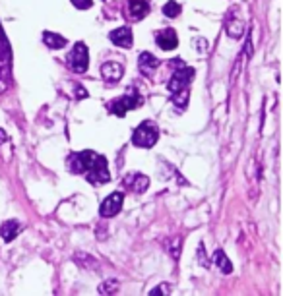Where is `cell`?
I'll list each match as a JSON object with an SVG mask.
<instances>
[{"mask_svg":"<svg viewBox=\"0 0 283 296\" xmlns=\"http://www.w3.org/2000/svg\"><path fill=\"white\" fill-rule=\"evenodd\" d=\"M138 66H140V72L144 74V76H153L157 72V68H159V60H157L151 52H142L140 58H138Z\"/></svg>","mask_w":283,"mask_h":296,"instance_id":"8fae6325","label":"cell"},{"mask_svg":"<svg viewBox=\"0 0 283 296\" xmlns=\"http://www.w3.org/2000/svg\"><path fill=\"white\" fill-rule=\"evenodd\" d=\"M43 43H45L49 48H53V50H59V48L66 47V43H68V41L62 37V35H59V33L45 31V33H43Z\"/></svg>","mask_w":283,"mask_h":296,"instance_id":"9a60e30c","label":"cell"},{"mask_svg":"<svg viewBox=\"0 0 283 296\" xmlns=\"http://www.w3.org/2000/svg\"><path fill=\"white\" fill-rule=\"evenodd\" d=\"M163 14H165L167 18H176V16L181 14V4H178V2H175V0L167 2L165 6H163Z\"/></svg>","mask_w":283,"mask_h":296,"instance_id":"d6986e66","label":"cell"},{"mask_svg":"<svg viewBox=\"0 0 283 296\" xmlns=\"http://www.w3.org/2000/svg\"><path fill=\"white\" fill-rule=\"evenodd\" d=\"M86 178H88L91 184H105V182L111 180L107 159H105L103 155H97V159H95V163L91 165V169L86 172Z\"/></svg>","mask_w":283,"mask_h":296,"instance_id":"5b68a950","label":"cell"},{"mask_svg":"<svg viewBox=\"0 0 283 296\" xmlns=\"http://www.w3.org/2000/svg\"><path fill=\"white\" fill-rule=\"evenodd\" d=\"M157 140H159V130H157V126L151 120L142 122L134 130V134H132V144L136 145V147L149 149V147H153L157 144Z\"/></svg>","mask_w":283,"mask_h":296,"instance_id":"6da1fadb","label":"cell"},{"mask_svg":"<svg viewBox=\"0 0 283 296\" xmlns=\"http://www.w3.org/2000/svg\"><path fill=\"white\" fill-rule=\"evenodd\" d=\"M86 97H88V91L84 87L76 86V99H86Z\"/></svg>","mask_w":283,"mask_h":296,"instance_id":"44dd1931","label":"cell"},{"mask_svg":"<svg viewBox=\"0 0 283 296\" xmlns=\"http://www.w3.org/2000/svg\"><path fill=\"white\" fill-rule=\"evenodd\" d=\"M66 64L70 66L72 72H76V74H84L86 70H88V64H89V52H88V47H86V43H82L78 41L74 48L68 52V57H66Z\"/></svg>","mask_w":283,"mask_h":296,"instance_id":"7a4b0ae2","label":"cell"},{"mask_svg":"<svg viewBox=\"0 0 283 296\" xmlns=\"http://www.w3.org/2000/svg\"><path fill=\"white\" fill-rule=\"evenodd\" d=\"M122 74H124V68L120 66L118 62H105L101 66V76L105 77L109 84H117L118 79L122 77Z\"/></svg>","mask_w":283,"mask_h":296,"instance_id":"7c38bea8","label":"cell"},{"mask_svg":"<svg viewBox=\"0 0 283 296\" xmlns=\"http://www.w3.org/2000/svg\"><path fill=\"white\" fill-rule=\"evenodd\" d=\"M97 159V153L95 151H80V153H72L68 157V169L74 174H84L91 169V165Z\"/></svg>","mask_w":283,"mask_h":296,"instance_id":"277c9868","label":"cell"},{"mask_svg":"<svg viewBox=\"0 0 283 296\" xmlns=\"http://www.w3.org/2000/svg\"><path fill=\"white\" fill-rule=\"evenodd\" d=\"M144 103V97L138 93L136 89H130L126 95H122L120 99L117 101H113L109 109H111V113L117 116H124L128 111H132V109H138V106Z\"/></svg>","mask_w":283,"mask_h":296,"instance_id":"3957f363","label":"cell"},{"mask_svg":"<svg viewBox=\"0 0 283 296\" xmlns=\"http://www.w3.org/2000/svg\"><path fill=\"white\" fill-rule=\"evenodd\" d=\"M124 186H126L128 190L142 194V192L147 190L149 178H147L146 174H142V172H128L126 176H124Z\"/></svg>","mask_w":283,"mask_h":296,"instance_id":"ba28073f","label":"cell"},{"mask_svg":"<svg viewBox=\"0 0 283 296\" xmlns=\"http://www.w3.org/2000/svg\"><path fill=\"white\" fill-rule=\"evenodd\" d=\"M175 105H178L181 109H185L186 105H188V87L186 89H181V91H176V93H173V99H171Z\"/></svg>","mask_w":283,"mask_h":296,"instance_id":"ac0fdd59","label":"cell"},{"mask_svg":"<svg viewBox=\"0 0 283 296\" xmlns=\"http://www.w3.org/2000/svg\"><path fill=\"white\" fill-rule=\"evenodd\" d=\"M74 6L78 10H88L91 8V4H93V0H70Z\"/></svg>","mask_w":283,"mask_h":296,"instance_id":"ffe728a7","label":"cell"},{"mask_svg":"<svg viewBox=\"0 0 283 296\" xmlns=\"http://www.w3.org/2000/svg\"><path fill=\"white\" fill-rule=\"evenodd\" d=\"M167 292V287H157L151 290V294H165Z\"/></svg>","mask_w":283,"mask_h":296,"instance_id":"7402d4cb","label":"cell"},{"mask_svg":"<svg viewBox=\"0 0 283 296\" xmlns=\"http://www.w3.org/2000/svg\"><path fill=\"white\" fill-rule=\"evenodd\" d=\"M111 43L113 45H117V47H122V48H128L132 47V43H134V37H132V31L130 28H118L115 31H111Z\"/></svg>","mask_w":283,"mask_h":296,"instance_id":"30bf717a","label":"cell"},{"mask_svg":"<svg viewBox=\"0 0 283 296\" xmlns=\"http://www.w3.org/2000/svg\"><path fill=\"white\" fill-rule=\"evenodd\" d=\"M149 12V4L146 0H130L128 2V14L134 19H142L144 16H147Z\"/></svg>","mask_w":283,"mask_h":296,"instance_id":"5bb4252c","label":"cell"},{"mask_svg":"<svg viewBox=\"0 0 283 296\" xmlns=\"http://www.w3.org/2000/svg\"><path fill=\"white\" fill-rule=\"evenodd\" d=\"M20 230H21V225L18 221H14V219L4 221L2 227H0V236H2L4 242H12V240L20 234Z\"/></svg>","mask_w":283,"mask_h":296,"instance_id":"4fadbf2b","label":"cell"},{"mask_svg":"<svg viewBox=\"0 0 283 296\" xmlns=\"http://www.w3.org/2000/svg\"><path fill=\"white\" fill-rule=\"evenodd\" d=\"M227 33H229V37H241L243 35V23L241 21H231V19H227Z\"/></svg>","mask_w":283,"mask_h":296,"instance_id":"e0dca14e","label":"cell"},{"mask_svg":"<svg viewBox=\"0 0 283 296\" xmlns=\"http://www.w3.org/2000/svg\"><path fill=\"white\" fill-rule=\"evenodd\" d=\"M192 76H194V68L178 66L175 70V74L171 76V79H169V84H167L169 91H171V93H176V91H181V89H186V87L190 86Z\"/></svg>","mask_w":283,"mask_h":296,"instance_id":"8992f818","label":"cell"},{"mask_svg":"<svg viewBox=\"0 0 283 296\" xmlns=\"http://www.w3.org/2000/svg\"><path fill=\"white\" fill-rule=\"evenodd\" d=\"M214 263L219 267V271H223V273H231V271H233V263L229 261L227 256H225L223 250H217L214 254Z\"/></svg>","mask_w":283,"mask_h":296,"instance_id":"2e32d148","label":"cell"},{"mask_svg":"<svg viewBox=\"0 0 283 296\" xmlns=\"http://www.w3.org/2000/svg\"><path fill=\"white\" fill-rule=\"evenodd\" d=\"M122 201H124L122 192H113L107 200L101 203V207H99L101 217H115L118 211H120V207H122Z\"/></svg>","mask_w":283,"mask_h":296,"instance_id":"52a82bcc","label":"cell"},{"mask_svg":"<svg viewBox=\"0 0 283 296\" xmlns=\"http://www.w3.org/2000/svg\"><path fill=\"white\" fill-rule=\"evenodd\" d=\"M156 43L159 47L163 48V50H175L176 45H178V37H176V31L171 28L163 29V31H159L156 35Z\"/></svg>","mask_w":283,"mask_h":296,"instance_id":"9c48e42d","label":"cell"}]
</instances>
